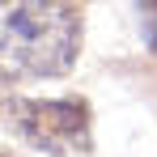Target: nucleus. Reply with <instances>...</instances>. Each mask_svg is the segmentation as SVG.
<instances>
[{"mask_svg":"<svg viewBox=\"0 0 157 157\" xmlns=\"http://www.w3.org/2000/svg\"><path fill=\"white\" fill-rule=\"evenodd\" d=\"M0 157H4V153H0Z\"/></svg>","mask_w":157,"mask_h":157,"instance_id":"4","label":"nucleus"},{"mask_svg":"<svg viewBox=\"0 0 157 157\" xmlns=\"http://www.w3.org/2000/svg\"><path fill=\"white\" fill-rule=\"evenodd\" d=\"M0 119L13 136L47 157H89V106L85 98H9Z\"/></svg>","mask_w":157,"mask_h":157,"instance_id":"2","label":"nucleus"},{"mask_svg":"<svg viewBox=\"0 0 157 157\" xmlns=\"http://www.w3.org/2000/svg\"><path fill=\"white\" fill-rule=\"evenodd\" d=\"M140 26L149 38V51L157 55V0H140Z\"/></svg>","mask_w":157,"mask_h":157,"instance_id":"3","label":"nucleus"},{"mask_svg":"<svg viewBox=\"0 0 157 157\" xmlns=\"http://www.w3.org/2000/svg\"><path fill=\"white\" fill-rule=\"evenodd\" d=\"M81 55V13L64 0H0V77H64Z\"/></svg>","mask_w":157,"mask_h":157,"instance_id":"1","label":"nucleus"}]
</instances>
